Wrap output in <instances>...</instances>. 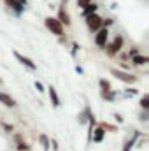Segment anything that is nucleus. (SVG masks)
Instances as JSON below:
<instances>
[{
  "label": "nucleus",
  "mask_w": 149,
  "mask_h": 151,
  "mask_svg": "<svg viewBox=\"0 0 149 151\" xmlns=\"http://www.w3.org/2000/svg\"><path fill=\"white\" fill-rule=\"evenodd\" d=\"M44 25H46V28L51 32V34H54V35H58V37H62L63 35V25L56 19V18H46L44 19Z\"/></svg>",
  "instance_id": "1"
},
{
  "label": "nucleus",
  "mask_w": 149,
  "mask_h": 151,
  "mask_svg": "<svg viewBox=\"0 0 149 151\" xmlns=\"http://www.w3.org/2000/svg\"><path fill=\"white\" fill-rule=\"evenodd\" d=\"M111 76H114L116 79H119V81H123V83H128V84H133V83L139 81L137 76L130 74V72H125V70H121V69H111Z\"/></svg>",
  "instance_id": "2"
},
{
  "label": "nucleus",
  "mask_w": 149,
  "mask_h": 151,
  "mask_svg": "<svg viewBox=\"0 0 149 151\" xmlns=\"http://www.w3.org/2000/svg\"><path fill=\"white\" fill-rule=\"evenodd\" d=\"M86 25H88V28H90L91 32H97V30L102 28V18H100L97 12H93V14L86 16Z\"/></svg>",
  "instance_id": "3"
},
{
  "label": "nucleus",
  "mask_w": 149,
  "mask_h": 151,
  "mask_svg": "<svg viewBox=\"0 0 149 151\" xmlns=\"http://www.w3.org/2000/svg\"><path fill=\"white\" fill-rule=\"evenodd\" d=\"M123 37L121 35H117V37H114L111 44H105V47H107V55L109 56H114V55H117L119 51H121V47H123Z\"/></svg>",
  "instance_id": "4"
},
{
  "label": "nucleus",
  "mask_w": 149,
  "mask_h": 151,
  "mask_svg": "<svg viewBox=\"0 0 149 151\" xmlns=\"http://www.w3.org/2000/svg\"><path fill=\"white\" fill-rule=\"evenodd\" d=\"M107 40H109V28H100V30H97V35H95V44L100 47V49H104L105 47V44H107Z\"/></svg>",
  "instance_id": "5"
},
{
  "label": "nucleus",
  "mask_w": 149,
  "mask_h": 151,
  "mask_svg": "<svg viewBox=\"0 0 149 151\" xmlns=\"http://www.w3.org/2000/svg\"><path fill=\"white\" fill-rule=\"evenodd\" d=\"M12 55H14V58H16L21 65H25L28 70H37V63H35L34 60H30L28 56H23V55H21V53H18V51H14Z\"/></svg>",
  "instance_id": "6"
},
{
  "label": "nucleus",
  "mask_w": 149,
  "mask_h": 151,
  "mask_svg": "<svg viewBox=\"0 0 149 151\" xmlns=\"http://www.w3.org/2000/svg\"><path fill=\"white\" fill-rule=\"evenodd\" d=\"M67 2H69V0H62V7L58 9V18H56V19H58L62 25H65V27L70 25V16H69V12H67V9H65Z\"/></svg>",
  "instance_id": "7"
},
{
  "label": "nucleus",
  "mask_w": 149,
  "mask_h": 151,
  "mask_svg": "<svg viewBox=\"0 0 149 151\" xmlns=\"http://www.w3.org/2000/svg\"><path fill=\"white\" fill-rule=\"evenodd\" d=\"M140 135H142V134H140L139 130H135V132L132 134V137L123 144V150H121V151H132L133 148H135V144H137V141H139V137H140Z\"/></svg>",
  "instance_id": "8"
},
{
  "label": "nucleus",
  "mask_w": 149,
  "mask_h": 151,
  "mask_svg": "<svg viewBox=\"0 0 149 151\" xmlns=\"http://www.w3.org/2000/svg\"><path fill=\"white\" fill-rule=\"evenodd\" d=\"M47 93H49V100H51V106L58 109V107L62 106V102H60V97H58V91H56V88H54V86H49V88H47Z\"/></svg>",
  "instance_id": "9"
},
{
  "label": "nucleus",
  "mask_w": 149,
  "mask_h": 151,
  "mask_svg": "<svg viewBox=\"0 0 149 151\" xmlns=\"http://www.w3.org/2000/svg\"><path fill=\"white\" fill-rule=\"evenodd\" d=\"M104 137H105V130L98 125L97 128H93V132H91V141L95 142V144H100L102 141H104Z\"/></svg>",
  "instance_id": "10"
},
{
  "label": "nucleus",
  "mask_w": 149,
  "mask_h": 151,
  "mask_svg": "<svg viewBox=\"0 0 149 151\" xmlns=\"http://www.w3.org/2000/svg\"><path fill=\"white\" fill-rule=\"evenodd\" d=\"M5 5H7L9 9H12L16 16H19V14L25 11V5H23V4H19L18 0H5Z\"/></svg>",
  "instance_id": "11"
},
{
  "label": "nucleus",
  "mask_w": 149,
  "mask_h": 151,
  "mask_svg": "<svg viewBox=\"0 0 149 151\" xmlns=\"http://www.w3.org/2000/svg\"><path fill=\"white\" fill-rule=\"evenodd\" d=\"M0 102H2L4 106H7V107H11V109L18 106V102H16V100H14V99H12L11 95H7V93H2V91H0Z\"/></svg>",
  "instance_id": "12"
},
{
  "label": "nucleus",
  "mask_w": 149,
  "mask_h": 151,
  "mask_svg": "<svg viewBox=\"0 0 149 151\" xmlns=\"http://www.w3.org/2000/svg\"><path fill=\"white\" fill-rule=\"evenodd\" d=\"M91 114V109H90V106L86 104L84 106V109H82V113H79V116H77V121H79V125H86L88 123V116Z\"/></svg>",
  "instance_id": "13"
},
{
  "label": "nucleus",
  "mask_w": 149,
  "mask_h": 151,
  "mask_svg": "<svg viewBox=\"0 0 149 151\" xmlns=\"http://www.w3.org/2000/svg\"><path fill=\"white\" fill-rule=\"evenodd\" d=\"M132 63L133 65H146V63H149V58L144 56V55H133L132 56Z\"/></svg>",
  "instance_id": "14"
},
{
  "label": "nucleus",
  "mask_w": 149,
  "mask_h": 151,
  "mask_svg": "<svg viewBox=\"0 0 149 151\" xmlns=\"http://www.w3.org/2000/svg\"><path fill=\"white\" fill-rule=\"evenodd\" d=\"M97 9H98V5L97 4H93V2H90L84 9H82V16L86 18V16H90V14H93V12H97Z\"/></svg>",
  "instance_id": "15"
},
{
  "label": "nucleus",
  "mask_w": 149,
  "mask_h": 151,
  "mask_svg": "<svg viewBox=\"0 0 149 151\" xmlns=\"http://www.w3.org/2000/svg\"><path fill=\"white\" fill-rule=\"evenodd\" d=\"M39 142H40V146H42L44 151H49V148H51V146H49V137H47L46 134H40V135H39Z\"/></svg>",
  "instance_id": "16"
},
{
  "label": "nucleus",
  "mask_w": 149,
  "mask_h": 151,
  "mask_svg": "<svg viewBox=\"0 0 149 151\" xmlns=\"http://www.w3.org/2000/svg\"><path fill=\"white\" fill-rule=\"evenodd\" d=\"M116 91H112V90H109V91H102V99L104 100H109V102H114L116 100Z\"/></svg>",
  "instance_id": "17"
},
{
  "label": "nucleus",
  "mask_w": 149,
  "mask_h": 151,
  "mask_svg": "<svg viewBox=\"0 0 149 151\" xmlns=\"http://www.w3.org/2000/svg\"><path fill=\"white\" fill-rule=\"evenodd\" d=\"M133 95H139V90H137V88H126L125 93H123V97H126V99H130V97H133Z\"/></svg>",
  "instance_id": "18"
},
{
  "label": "nucleus",
  "mask_w": 149,
  "mask_h": 151,
  "mask_svg": "<svg viewBox=\"0 0 149 151\" xmlns=\"http://www.w3.org/2000/svg\"><path fill=\"white\" fill-rule=\"evenodd\" d=\"M98 84H100L102 91H109V90H111V83H109L107 79H100V81H98Z\"/></svg>",
  "instance_id": "19"
},
{
  "label": "nucleus",
  "mask_w": 149,
  "mask_h": 151,
  "mask_svg": "<svg viewBox=\"0 0 149 151\" xmlns=\"http://www.w3.org/2000/svg\"><path fill=\"white\" fill-rule=\"evenodd\" d=\"M140 107H142L144 111H149V95H144V97L140 99Z\"/></svg>",
  "instance_id": "20"
},
{
  "label": "nucleus",
  "mask_w": 149,
  "mask_h": 151,
  "mask_svg": "<svg viewBox=\"0 0 149 151\" xmlns=\"http://www.w3.org/2000/svg\"><path fill=\"white\" fill-rule=\"evenodd\" d=\"M100 127H102L104 130H111V132H116V130H117V127H116V125H111V123H107V121L100 123Z\"/></svg>",
  "instance_id": "21"
},
{
  "label": "nucleus",
  "mask_w": 149,
  "mask_h": 151,
  "mask_svg": "<svg viewBox=\"0 0 149 151\" xmlns=\"http://www.w3.org/2000/svg\"><path fill=\"white\" fill-rule=\"evenodd\" d=\"M16 150H18V151H28V150H30V146H28L25 141H18V146H16Z\"/></svg>",
  "instance_id": "22"
},
{
  "label": "nucleus",
  "mask_w": 149,
  "mask_h": 151,
  "mask_svg": "<svg viewBox=\"0 0 149 151\" xmlns=\"http://www.w3.org/2000/svg\"><path fill=\"white\" fill-rule=\"evenodd\" d=\"M49 146H53V151L60 150V146H58V141H56V139H49Z\"/></svg>",
  "instance_id": "23"
},
{
  "label": "nucleus",
  "mask_w": 149,
  "mask_h": 151,
  "mask_svg": "<svg viewBox=\"0 0 149 151\" xmlns=\"http://www.w3.org/2000/svg\"><path fill=\"white\" fill-rule=\"evenodd\" d=\"M91 0H77V7H81V9H84L88 4H90Z\"/></svg>",
  "instance_id": "24"
},
{
  "label": "nucleus",
  "mask_w": 149,
  "mask_h": 151,
  "mask_svg": "<svg viewBox=\"0 0 149 151\" xmlns=\"http://www.w3.org/2000/svg\"><path fill=\"white\" fill-rule=\"evenodd\" d=\"M35 90H37L39 93H42V91H44V84H42L40 81H35Z\"/></svg>",
  "instance_id": "25"
},
{
  "label": "nucleus",
  "mask_w": 149,
  "mask_h": 151,
  "mask_svg": "<svg viewBox=\"0 0 149 151\" xmlns=\"http://www.w3.org/2000/svg\"><path fill=\"white\" fill-rule=\"evenodd\" d=\"M114 119H116V123H123V121H125L123 116H121L119 113H114Z\"/></svg>",
  "instance_id": "26"
},
{
  "label": "nucleus",
  "mask_w": 149,
  "mask_h": 151,
  "mask_svg": "<svg viewBox=\"0 0 149 151\" xmlns=\"http://www.w3.org/2000/svg\"><path fill=\"white\" fill-rule=\"evenodd\" d=\"M77 51H79V44H77V42H74V44H72V56H75V55H77Z\"/></svg>",
  "instance_id": "27"
},
{
  "label": "nucleus",
  "mask_w": 149,
  "mask_h": 151,
  "mask_svg": "<svg viewBox=\"0 0 149 151\" xmlns=\"http://www.w3.org/2000/svg\"><path fill=\"white\" fill-rule=\"evenodd\" d=\"M4 130H5V132H12V130H14V127H12V125H9V123H4Z\"/></svg>",
  "instance_id": "28"
},
{
  "label": "nucleus",
  "mask_w": 149,
  "mask_h": 151,
  "mask_svg": "<svg viewBox=\"0 0 149 151\" xmlns=\"http://www.w3.org/2000/svg\"><path fill=\"white\" fill-rule=\"evenodd\" d=\"M148 116H149V113L148 111H144V113L140 114V121H148Z\"/></svg>",
  "instance_id": "29"
},
{
  "label": "nucleus",
  "mask_w": 149,
  "mask_h": 151,
  "mask_svg": "<svg viewBox=\"0 0 149 151\" xmlns=\"http://www.w3.org/2000/svg\"><path fill=\"white\" fill-rule=\"evenodd\" d=\"M75 72H77V74H82L84 70H82V67H81V65H75Z\"/></svg>",
  "instance_id": "30"
},
{
  "label": "nucleus",
  "mask_w": 149,
  "mask_h": 151,
  "mask_svg": "<svg viewBox=\"0 0 149 151\" xmlns=\"http://www.w3.org/2000/svg\"><path fill=\"white\" fill-rule=\"evenodd\" d=\"M19 4H23V5H27V0H18Z\"/></svg>",
  "instance_id": "31"
},
{
  "label": "nucleus",
  "mask_w": 149,
  "mask_h": 151,
  "mask_svg": "<svg viewBox=\"0 0 149 151\" xmlns=\"http://www.w3.org/2000/svg\"><path fill=\"white\" fill-rule=\"evenodd\" d=\"M2 83H4V81H2V77H0V84H2Z\"/></svg>",
  "instance_id": "32"
}]
</instances>
